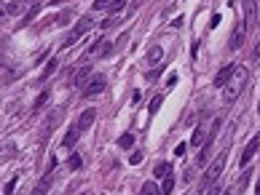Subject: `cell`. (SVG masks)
Returning a JSON list of instances; mask_svg holds the SVG:
<instances>
[{
	"label": "cell",
	"mask_w": 260,
	"mask_h": 195,
	"mask_svg": "<svg viewBox=\"0 0 260 195\" xmlns=\"http://www.w3.org/2000/svg\"><path fill=\"white\" fill-rule=\"evenodd\" d=\"M225 163H228V155H225V152H220V155L212 160V166H209V169L204 171V176H201V185H199L201 190H207L209 185H214V182L220 179V174H223Z\"/></svg>",
	"instance_id": "6da1fadb"
},
{
	"label": "cell",
	"mask_w": 260,
	"mask_h": 195,
	"mask_svg": "<svg viewBox=\"0 0 260 195\" xmlns=\"http://www.w3.org/2000/svg\"><path fill=\"white\" fill-rule=\"evenodd\" d=\"M247 86V70H236V75L223 86V99L225 102H234L236 96L241 94V88Z\"/></svg>",
	"instance_id": "7a4b0ae2"
},
{
	"label": "cell",
	"mask_w": 260,
	"mask_h": 195,
	"mask_svg": "<svg viewBox=\"0 0 260 195\" xmlns=\"http://www.w3.org/2000/svg\"><path fill=\"white\" fill-rule=\"evenodd\" d=\"M107 88V78L105 75H94L89 80V86L83 88V99H92V96H99Z\"/></svg>",
	"instance_id": "3957f363"
},
{
	"label": "cell",
	"mask_w": 260,
	"mask_h": 195,
	"mask_svg": "<svg viewBox=\"0 0 260 195\" xmlns=\"http://www.w3.org/2000/svg\"><path fill=\"white\" fill-rule=\"evenodd\" d=\"M241 5H244V27L250 30L258 22V3L255 0H241Z\"/></svg>",
	"instance_id": "277c9868"
},
{
	"label": "cell",
	"mask_w": 260,
	"mask_h": 195,
	"mask_svg": "<svg viewBox=\"0 0 260 195\" xmlns=\"http://www.w3.org/2000/svg\"><path fill=\"white\" fill-rule=\"evenodd\" d=\"M236 70H239V65H225L223 70L217 72V78H214V86H217V88H223V86L236 75Z\"/></svg>",
	"instance_id": "5b68a950"
},
{
	"label": "cell",
	"mask_w": 260,
	"mask_h": 195,
	"mask_svg": "<svg viewBox=\"0 0 260 195\" xmlns=\"http://www.w3.org/2000/svg\"><path fill=\"white\" fill-rule=\"evenodd\" d=\"M260 150V134H255V136H252V139H250V145H247L244 147V152H241V163H250V160L252 158H255V152Z\"/></svg>",
	"instance_id": "8992f818"
},
{
	"label": "cell",
	"mask_w": 260,
	"mask_h": 195,
	"mask_svg": "<svg viewBox=\"0 0 260 195\" xmlns=\"http://www.w3.org/2000/svg\"><path fill=\"white\" fill-rule=\"evenodd\" d=\"M92 67H81V70L75 72V78H72V86H78V88H86L89 80H92Z\"/></svg>",
	"instance_id": "52a82bcc"
},
{
	"label": "cell",
	"mask_w": 260,
	"mask_h": 195,
	"mask_svg": "<svg viewBox=\"0 0 260 195\" xmlns=\"http://www.w3.org/2000/svg\"><path fill=\"white\" fill-rule=\"evenodd\" d=\"M94 120H97V110H94V107H92V110H86V112H81V118H78V129H81V131H86L89 129V126H92L94 123Z\"/></svg>",
	"instance_id": "ba28073f"
},
{
	"label": "cell",
	"mask_w": 260,
	"mask_h": 195,
	"mask_svg": "<svg viewBox=\"0 0 260 195\" xmlns=\"http://www.w3.org/2000/svg\"><path fill=\"white\" fill-rule=\"evenodd\" d=\"M169 174H172V163H169V160H158L156 169H153V176L156 179H164V176H169Z\"/></svg>",
	"instance_id": "9c48e42d"
},
{
	"label": "cell",
	"mask_w": 260,
	"mask_h": 195,
	"mask_svg": "<svg viewBox=\"0 0 260 195\" xmlns=\"http://www.w3.org/2000/svg\"><path fill=\"white\" fill-rule=\"evenodd\" d=\"M78 134H81V129H78V126H72V129L65 134V139H62V145H65L67 150H70V147H75V145H78Z\"/></svg>",
	"instance_id": "30bf717a"
},
{
	"label": "cell",
	"mask_w": 260,
	"mask_h": 195,
	"mask_svg": "<svg viewBox=\"0 0 260 195\" xmlns=\"http://www.w3.org/2000/svg\"><path fill=\"white\" fill-rule=\"evenodd\" d=\"M244 38H247V27L239 24V27L234 30V38H231V48H239V45L244 43Z\"/></svg>",
	"instance_id": "8fae6325"
},
{
	"label": "cell",
	"mask_w": 260,
	"mask_h": 195,
	"mask_svg": "<svg viewBox=\"0 0 260 195\" xmlns=\"http://www.w3.org/2000/svg\"><path fill=\"white\" fill-rule=\"evenodd\" d=\"M27 8V0H14V3H8L3 8V14H8V16H16L19 11H24Z\"/></svg>",
	"instance_id": "7c38bea8"
},
{
	"label": "cell",
	"mask_w": 260,
	"mask_h": 195,
	"mask_svg": "<svg viewBox=\"0 0 260 195\" xmlns=\"http://www.w3.org/2000/svg\"><path fill=\"white\" fill-rule=\"evenodd\" d=\"M92 27H94V19H92V16H83V19L78 22V24L72 27V30H78V32H81V35H83V32H89V30H92Z\"/></svg>",
	"instance_id": "4fadbf2b"
},
{
	"label": "cell",
	"mask_w": 260,
	"mask_h": 195,
	"mask_svg": "<svg viewBox=\"0 0 260 195\" xmlns=\"http://www.w3.org/2000/svg\"><path fill=\"white\" fill-rule=\"evenodd\" d=\"M250 179H252V171L247 169L244 174L239 176V182H236V185H234V187H236V193H244V190H247V182H250Z\"/></svg>",
	"instance_id": "5bb4252c"
},
{
	"label": "cell",
	"mask_w": 260,
	"mask_h": 195,
	"mask_svg": "<svg viewBox=\"0 0 260 195\" xmlns=\"http://www.w3.org/2000/svg\"><path fill=\"white\" fill-rule=\"evenodd\" d=\"M140 195H164V193H161V187H158L156 182H145L142 190H140Z\"/></svg>",
	"instance_id": "9a60e30c"
},
{
	"label": "cell",
	"mask_w": 260,
	"mask_h": 195,
	"mask_svg": "<svg viewBox=\"0 0 260 195\" xmlns=\"http://www.w3.org/2000/svg\"><path fill=\"white\" fill-rule=\"evenodd\" d=\"M190 145H193L196 150H199V147H204V145H207V139H204V131H201V126H199V129L193 131V139H190Z\"/></svg>",
	"instance_id": "2e32d148"
},
{
	"label": "cell",
	"mask_w": 260,
	"mask_h": 195,
	"mask_svg": "<svg viewBox=\"0 0 260 195\" xmlns=\"http://www.w3.org/2000/svg\"><path fill=\"white\" fill-rule=\"evenodd\" d=\"M161 59H164V51L158 48V45H153V48L148 51V62H150V65H158Z\"/></svg>",
	"instance_id": "e0dca14e"
},
{
	"label": "cell",
	"mask_w": 260,
	"mask_h": 195,
	"mask_svg": "<svg viewBox=\"0 0 260 195\" xmlns=\"http://www.w3.org/2000/svg\"><path fill=\"white\" fill-rule=\"evenodd\" d=\"M78 40H81V32H78V30H70V35L62 40V48H70V45L78 43Z\"/></svg>",
	"instance_id": "ac0fdd59"
},
{
	"label": "cell",
	"mask_w": 260,
	"mask_h": 195,
	"mask_svg": "<svg viewBox=\"0 0 260 195\" xmlns=\"http://www.w3.org/2000/svg\"><path fill=\"white\" fill-rule=\"evenodd\" d=\"M118 147H123V150L134 147V134H121V136H118Z\"/></svg>",
	"instance_id": "d6986e66"
},
{
	"label": "cell",
	"mask_w": 260,
	"mask_h": 195,
	"mask_svg": "<svg viewBox=\"0 0 260 195\" xmlns=\"http://www.w3.org/2000/svg\"><path fill=\"white\" fill-rule=\"evenodd\" d=\"M174 190V176L172 174H169V176H164V185H161V193L164 195H169V193H172Z\"/></svg>",
	"instance_id": "ffe728a7"
},
{
	"label": "cell",
	"mask_w": 260,
	"mask_h": 195,
	"mask_svg": "<svg viewBox=\"0 0 260 195\" xmlns=\"http://www.w3.org/2000/svg\"><path fill=\"white\" fill-rule=\"evenodd\" d=\"M67 166H70V171H78V169L83 166L81 155H78V152H72V155H70V160H67Z\"/></svg>",
	"instance_id": "44dd1931"
},
{
	"label": "cell",
	"mask_w": 260,
	"mask_h": 195,
	"mask_svg": "<svg viewBox=\"0 0 260 195\" xmlns=\"http://www.w3.org/2000/svg\"><path fill=\"white\" fill-rule=\"evenodd\" d=\"M123 5H126V0H113V3L107 5V11H110V14H121Z\"/></svg>",
	"instance_id": "7402d4cb"
},
{
	"label": "cell",
	"mask_w": 260,
	"mask_h": 195,
	"mask_svg": "<svg viewBox=\"0 0 260 195\" xmlns=\"http://www.w3.org/2000/svg\"><path fill=\"white\" fill-rule=\"evenodd\" d=\"M56 70V59H51V62H48V65L46 67H43V75H41V80H46L48 75H51V72Z\"/></svg>",
	"instance_id": "603a6c76"
},
{
	"label": "cell",
	"mask_w": 260,
	"mask_h": 195,
	"mask_svg": "<svg viewBox=\"0 0 260 195\" xmlns=\"http://www.w3.org/2000/svg\"><path fill=\"white\" fill-rule=\"evenodd\" d=\"M110 54H113V43H105V45H102V51H99L97 56H99V59H107Z\"/></svg>",
	"instance_id": "cb8c5ba5"
},
{
	"label": "cell",
	"mask_w": 260,
	"mask_h": 195,
	"mask_svg": "<svg viewBox=\"0 0 260 195\" xmlns=\"http://www.w3.org/2000/svg\"><path fill=\"white\" fill-rule=\"evenodd\" d=\"M161 99H164V96H153V102H150V107H148V112H150V115H153V112L158 110V107H161Z\"/></svg>",
	"instance_id": "d4e9b609"
},
{
	"label": "cell",
	"mask_w": 260,
	"mask_h": 195,
	"mask_svg": "<svg viewBox=\"0 0 260 195\" xmlns=\"http://www.w3.org/2000/svg\"><path fill=\"white\" fill-rule=\"evenodd\" d=\"M46 185H48V179H43L41 185H38V187H35V190H32L30 195H46Z\"/></svg>",
	"instance_id": "484cf974"
},
{
	"label": "cell",
	"mask_w": 260,
	"mask_h": 195,
	"mask_svg": "<svg viewBox=\"0 0 260 195\" xmlns=\"http://www.w3.org/2000/svg\"><path fill=\"white\" fill-rule=\"evenodd\" d=\"M110 3H113V0H94V5H92V8H94V11H102L105 5H110Z\"/></svg>",
	"instance_id": "4316f807"
},
{
	"label": "cell",
	"mask_w": 260,
	"mask_h": 195,
	"mask_svg": "<svg viewBox=\"0 0 260 195\" xmlns=\"http://www.w3.org/2000/svg\"><path fill=\"white\" fill-rule=\"evenodd\" d=\"M14 187H16V179H11L8 185L3 187V195H11V193H14Z\"/></svg>",
	"instance_id": "83f0119b"
},
{
	"label": "cell",
	"mask_w": 260,
	"mask_h": 195,
	"mask_svg": "<svg viewBox=\"0 0 260 195\" xmlns=\"http://www.w3.org/2000/svg\"><path fill=\"white\" fill-rule=\"evenodd\" d=\"M46 99H48V94H46V91H43V94L35 99V107H43V105H46Z\"/></svg>",
	"instance_id": "f1b7e54d"
},
{
	"label": "cell",
	"mask_w": 260,
	"mask_h": 195,
	"mask_svg": "<svg viewBox=\"0 0 260 195\" xmlns=\"http://www.w3.org/2000/svg\"><path fill=\"white\" fill-rule=\"evenodd\" d=\"M140 160H142V150L132 152V158H129V163H140Z\"/></svg>",
	"instance_id": "f546056e"
},
{
	"label": "cell",
	"mask_w": 260,
	"mask_h": 195,
	"mask_svg": "<svg viewBox=\"0 0 260 195\" xmlns=\"http://www.w3.org/2000/svg\"><path fill=\"white\" fill-rule=\"evenodd\" d=\"M220 187H223V185H214V187H209V190H207V195H220Z\"/></svg>",
	"instance_id": "4dcf8cb0"
},
{
	"label": "cell",
	"mask_w": 260,
	"mask_h": 195,
	"mask_svg": "<svg viewBox=\"0 0 260 195\" xmlns=\"http://www.w3.org/2000/svg\"><path fill=\"white\" fill-rule=\"evenodd\" d=\"M234 193H236V187H228V190H225L223 195H234Z\"/></svg>",
	"instance_id": "1f68e13d"
},
{
	"label": "cell",
	"mask_w": 260,
	"mask_h": 195,
	"mask_svg": "<svg viewBox=\"0 0 260 195\" xmlns=\"http://www.w3.org/2000/svg\"><path fill=\"white\" fill-rule=\"evenodd\" d=\"M255 195H260V179H258V187H255Z\"/></svg>",
	"instance_id": "d6a6232c"
},
{
	"label": "cell",
	"mask_w": 260,
	"mask_h": 195,
	"mask_svg": "<svg viewBox=\"0 0 260 195\" xmlns=\"http://www.w3.org/2000/svg\"><path fill=\"white\" fill-rule=\"evenodd\" d=\"M83 195H86V193H83Z\"/></svg>",
	"instance_id": "836d02e7"
}]
</instances>
